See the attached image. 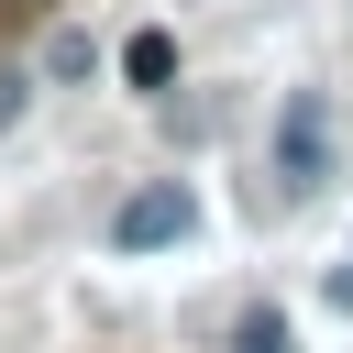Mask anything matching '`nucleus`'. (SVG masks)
<instances>
[{"label": "nucleus", "mask_w": 353, "mask_h": 353, "mask_svg": "<svg viewBox=\"0 0 353 353\" xmlns=\"http://www.w3.org/2000/svg\"><path fill=\"white\" fill-rule=\"evenodd\" d=\"M188 232H199V199H188L176 176L132 188V199H121V221H110V243H121V254H165V243H188Z\"/></svg>", "instance_id": "1"}, {"label": "nucleus", "mask_w": 353, "mask_h": 353, "mask_svg": "<svg viewBox=\"0 0 353 353\" xmlns=\"http://www.w3.org/2000/svg\"><path fill=\"white\" fill-rule=\"evenodd\" d=\"M276 176H298V188L331 176V99H320V88H298V99L276 110Z\"/></svg>", "instance_id": "2"}, {"label": "nucleus", "mask_w": 353, "mask_h": 353, "mask_svg": "<svg viewBox=\"0 0 353 353\" xmlns=\"http://www.w3.org/2000/svg\"><path fill=\"white\" fill-rule=\"evenodd\" d=\"M121 77H132V88H165V77H176V33H132V44H121Z\"/></svg>", "instance_id": "3"}, {"label": "nucleus", "mask_w": 353, "mask_h": 353, "mask_svg": "<svg viewBox=\"0 0 353 353\" xmlns=\"http://www.w3.org/2000/svg\"><path fill=\"white\" fill-rule=\"evenodd\" d=\"M232 353H287V309H243L232 320Z\"/></svg>", "instance_id": "4"}, {"label": "nucleus", "mask_w": 353, "mask_h": 353, "mask_svg": "<svg viewBox=\"0 0 353 353\" xmlns=\"http://www.w3.org/2000/svg\"><path fill=\"white\" fill-rule=\"evenodd\" d=\"M331 298H342V309H353V265H342V276H331Z\"/></svg>", "instance_id": "5"}]
</instances>
